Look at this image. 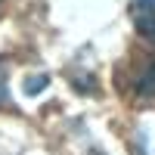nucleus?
<instances>
[{
    "label": "nucleus",
    "instance_id": "39448f33",
    "mask_svg": "<svg viewBox=\"0 0 155 155\" xmlns=\"http://www.w3.org/2000/svg\"><path fill=\"white\" fill-rule=\"evenodd\" d=\"M0 6H3V0H0Z\"/></svg>",
    "mask_w": 155,
    "mask_h": 155
},
{
    "label": "nucleus",
    "instance_id": "20e7f679",
    "mask_svg": "<svg viewBox=\"0 0 155 155\" xmlns=\"http://www.w3.org/2000/svg\"><path fill=\"white\" fill-rule=\"evenodd\" d=\"M44 84H47V78H44V74H41V78H31V81H28V93H34V90H37V87H44Z\"/></svg>",
    "mask_w": 155,
    "mask_h": 155
},
{
    "label": "nucleus",
    "instance_id": "f03ea898",
    "mask_svg": "<svg viewBox=\"0 0 155 155\" xmlns=\"http://www.w3.org/2000/svg\"><path fill=\"white\" fill-rule=\"evenodd\" d=\"M134 90H137V96H143V99H155V59H149L143 65Z\"/></svg>",
    "mask_w": 155,
    "mask_h": 155
},
{
    "label": "nucleus",
    "instance_id": "f257e3e1",
    "mask_svg": "<svg viewBox=\"0 0 155 155\" xmlns=\"http://www.w3.org/2000/svg\"><path fill=\"white\" fill-rule=\"evenodd\" d=\"M127 16L134 22V31L146 44L155 47V0H130L127 3Z\"/></svg>",
    "mask_w": 155,
    "mask_h": 155
},
{
    "label": "nucleus",
    "instance_id": "7ed1b4c3",
    "mask_svg": "<svg viewBox=\"0 0 155 155\" xmlns=\"http://www.w3.org/2000/svg\"><path fill=\"white\" fill-rule=\"evenodd\" d=\"M0 106H6V71L0 68Z\"/></svg>",
    "mask_w": 155,
    "mask_h": 155
}]
</instances>
